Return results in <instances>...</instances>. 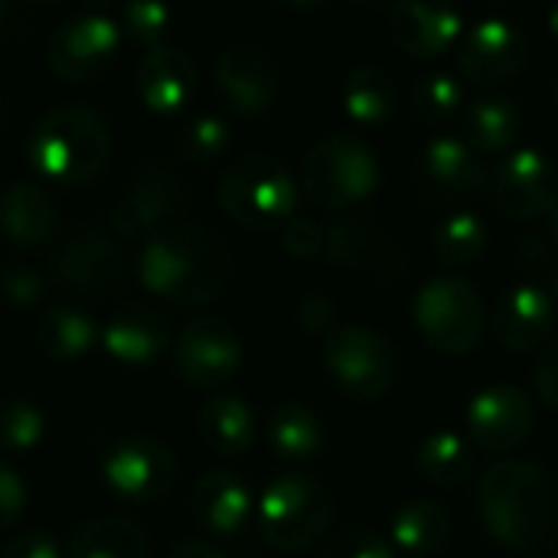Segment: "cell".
<instances>
[{
  "instance_id": "f907efd6",
  "label": "cell",
  "mask_w": 558,
  "mask_h": 558,
  "mask_svg": "<svg viewBox=\"0 0 558 558\" xmlns=\"http://www.w3.org/2000/svg\"><path fill=\"white\" fill-rule=\"evenodd\" d=\"M7 10H10V7H7V3H3V0H0V20H3V16H7Z\"/></svg>"
},
{
  "instance_id": "f35d334b",
  "label": "cell",
  "mask_w": 558,
  "mask_h": 558,
  "mask_svg": "<svg viewBox=\"0 0 558 558\" xmlns=\"http://www.w3.org/2000/svg\"><path fill=\"white\" fill-rule=\"evenodd\" d=\"M317 558H399V549L392 546V539L379 536L376 530L353 526L333 536Z\"/></svg>"
},
{
  "instance_id": "7a4b0ae2",
  "label": "cell",
  "mask_w": 558,
  "mask_h": 558,
  "mask_svg": "<svg viewBox=\"0 0 558 558\" xmlns=\"http://www.w3.org/2000/svg\"><path fill=\"white\" fill-rule=\"evenodd\" d=\"M477 510L497 543L510 549H536L556 526V481L543 464L526 458L494 461L481 477Z\"/></svg>"
},
{
  "instance_id": "60d3db41",
  "label": "cell",
  "mask_w": 558,
  "mask_h": 558,
  "mask_svg": "<svg viewBox=\"0 0 558 558\" xmlns=\"http://www.w3.org/2000/svg\"><path fill=\"white\" fill-rule=\"evenodd\" d=\"M0 294L16 307H33L46 298V278L36 268L16 265L0 275Z\"/></svg>"
},
{
  "instance_id": "d6986e66",
  "label": "cell",
  "mask_w": 558,
  "mask_h": 558,
  "mask_svg": "<svg viewBox=\"0 0 558 558\" xmlns=\"http://www.w3.org/2000/svg\"><path fill=\"white\" fill-rule=\"evenodd\" d=\"M558 307L549 294V288L536 281H517L513 288L504 291L497 314H494V330L504 340V347L517 353H530L543 347L556 327Z\"/></svg>"
},
{
  "instance_id": "8992f818",
  "label": "cell",
  "mask_w": 558,
  "mask_h": 558,
  "mask_svg": "<svg viewBox=\"0 0 558 558\" xmlns=\"http://www.w3.org/2000/svg\"><path fill=\"white\" fill-rule=\"evenodd\" d=\"M219 206L242 226L265 229L298 213V180L271 154L239 157L219 180Z\"/></svg>"
},
{
  "instance_id": "681fc988",
  "label": "cell",
  "mask_w": 558,
  "mask_h": 558,
  "mask_svg": "<svg viewBox=\"0 0 558 558\" xmlns=\"http://www.w3.org/2000/svg\"><path fill=\"white\" fill-rule=\"evenodd\" d=\"M549 294H553V301H556L558 307V265L553 268V278H549Z\"/></svg>"
},
{
  "instance_id": "ab89813d",
  "label": "cell",
  "mask_w": 558,
  "mask_h": 558,
  "mask_svg": "<svg viewBox=\"0 0 558 558\" xmlns=\"http://www.w3.org/2000/svg\"><path fill=\"white\" fill-rule=\"evenodd\" d=\"M121 16H124V26H121V29L131 33L134 39L147 43V49L160 43V36L167 33V26H170V20H173L170 7H163V3H157V0L128 3V7L121 10Z\"/></svg>"
},
{
  "instance_id": "7402d4cb",
  "label": "cell",
  "mask_w": 558,
  "mask_h": 558,
  "mask_svg": "<svg viewBox=\"0 0 558 558\" xmlns=\"http://www.w3.org/2000/svg\"><path fill=\"white\" fill-rule=\"evenodd\" d=\"M190 510H193L196 523L206 526L209 533L232 536L252 517V490L239 474L216 468V471H206L193 484Z\"/></svg>"
},
{
  "instance_id": "8d00e7d4",
  "label": "cell",
  "mask_w": 558,
  "mask_h": 558,
  "mask_svg": "<svg viewBox=\"0 0 558 558\" xmlns=\"http://www.w3.org/2000/svg\"><path fill=\"white\" fill-rule=\"evenodd\" d=\"M46 438V415L23 399H10L0 405V451L20 454L33 451Z\"/></svg>"
},
{
  "instance_id": "f546056e",
  "label": "cell",
  "mask_w": 558,
  "mask_h": 558,
  "mask_svg": "<svg viewBox=\"0 0 558 558\" xmlns=\"http://www.w3.org/2000/svg\"><path fill=\"white\" fill-rule=\"evenodd\" d=\"M95 340H98V327L78 307L56 304L36 320V343L56 363H72L85 356L95 347Z\"/></svg>"
},
{
  "instance_id": "4dcf8cb0",
  "label": "cell",
  "mask_w": 558,
  "mask_h": 558,
  "mask_svg": "<svg viewBox=\"0 0 558 558\" xmlns=\"http://www.w3.org/2000/svg\"><path fill=\"white\" fill-rule=\"evenodd\" d=\"M324 422L304 402H281L268 415V441L275 454L288 461H304L324 448Z\"/></svg>"
},
{
  "instance_id": "8fae6325",
  "label": "cell",
  "mask_w": 558,
  "mask_h": 558,
  "mask_svg": "<svg viewBox=\"0 0 558 558\" xmlns=\"http://www.w3.org/2000/svg\"><path fill=\"white\" fill-rule=\"evenodd\" d=\"M183 203L186 186L177 177V170L167 163H147L131 177L124 193L114 199L108 222L121 242L150 239L160 229H167V222L183 209Z\"/></svg>"
},
{
  "instance_id": "83f0119b",
  "label": "cell",
  "mask_w": 558,
  "mask_h": 558,
  "mask_svg": "<svg viewBox=\"0 0 558 558\" xmlns=\"http://www.w3.org/2000/svg\"><path fill=\"white\" fill-rule=\"evenodd\" d=\"M392 546L409 556H435L451 539V517L441 504L428 497L405 500L389 523Z\"/></svg>"
},
{
  "instance_id": "d4e9b609",
  "label": "cell",
  "mask_w": 558,
  "mask_h": 558,
  "mask_svg": "<svg viewBox=\"0 0 558 558\" xmlns=\"http://www.w3.org/2000/svg\"><path fill=\"white\" fill-rule=\"evenodd\" d=\"M0 232L23 248L46 245L56 235V203L36 183H10L0 193Z\"/></svg>"
},
{
  "instance_id": "d590c367",
  "label": "cell",
  "mask_w": 558,
  "mask_h": 558,
  "mask_svg": "<svg viewBox=\"0 0 558 558\" xmlns=\"http://www.w3.org/2000/svg\"><path fill=\"white\" fill-rule=\"evenodd\" d=\"M232 144V131L229 121L219 114H196L193 121L183 124L180 137H177V154L186 163H209L216 157H222Z\"/></svg>"
},
{
  "instance_id": "30bf717a",
  "label": "cell",
  "mask_w": 558,
  "mask_h": 558,
  "mask_svg": "<svg viewBox=\"0 0 558 558\" xmlns=\"http://www.w3.org/2000/svg\"><path fill=\"white\" fill-rule=\"evenodd\" d=\"M128 252L111 229L85 226L72 239H65L52 255L56 281L85 298H105L118 291L128 278Z\"/></svg>"
},
{
  "instance_id": "d6a6232c",
  "label": "cell",
  "mask_w": 558,
  "mask_h": 558,
  "mask_svg": "<svg viewBox=\"0 0 558 558\" xmlns=\"http://www.w3.org/2000/svg\"><path fill=\"white\" fill-rule=\"evenodd\" d=\"M392 105H396V82L383 65L363 62L350 69L343 82V108L356 124L386 121L392 114Z\"/></svg>"
},
{
  "instance_id": "b9f144b4",
  "label": "cell",
  "mask_w": 558,
  "mask_h": 558,
  "mask_svg": "<svg viewBox=\"0 0 558 558\" xmlns=\"http://www.w3.org/2000/svg\"><path fill=\"white\" fill-rule=\"evenodd\" d=\"M29 504V490L26 481L20 477V471L0 458V530H10L23 520Z\"/></svg>"
},
{
  "instance_id": "4fadbf2b",
  "label": "cell",
  "mask_w": 558,
  "mask_h": 558,
  "mask_svg": "<svg viewBox=\"0 0 558 558\" xmlns=\"http://www.w3.org/2000/svg\"><path fill=\"white\" fill-rule=\"evenodd\" d=\"M490 193L497 209H504L510 219L520 222L543 219L558 203L556 163L546 157V150L533 144L513 147L497 163L490 177Z\"/></svg>"
},
{
  "instance_id": "44dd1931",
  "label": "cell",
  "mask_w": 558,
  "mask_h": 558,
  "mask_svg": "<svg viewBox=\"0 0 558 558\" xmlns=\"http://www.w3.org/2000/svg\"><path fill=\"white\" fill-rule=\"evenodd\" d=\"M389 29L405 52L438 56L464 33V16L448 3L402 0L389 10Z\"/></svg>"
},
{
  "instance_id": "484cf974",
  "label": "cell",
  "mask_w": 558,
  "mask_h": 558,
  "mask_svg": "<svg viewBox=\"0 0 558 558\" xmlns=\"http://www.w3.org/2000/svg\"><path fill=\"white\" fill-rule=\"evenodd\" d=\"M461 128L474 150H507L523 128V108L507 92H484L464 105Z\"/></svg>"
},
{
  "instance_id": "74e56055",
  "label": "cell",
  "mask_w": 558,
  "mask_h": 558,
  "mask_svg": "<svg viewBox=\"0 0 558 558\" xmlns=\"http://www.w3.org/2000/svg\"><path fill=\"white\" fill-rule=\"evenodd\" d=\"M281 248L298 262H314L327 255V226L317 216L294 213L281 222Z\"/></svg>"
},
{
  "instance_id": "ba28073f",
  "label": "cell",
  "mask_w": 558,
  "mask_h": 558,
  "mask_svg": "<svg viewBox=\"0 0 558 558\" xmlns=\"http://www.w3.org/2000/svg\"><path fill=\"white\" fill-rule=\"evenodd\" d=\"M324 369L356 399H379L396 383V350L389 337L366 324H343L324 337Z\"/></svg>"
},
{
  "instance_id": "52a82bcc",
  "label": "cell",
  "mask_w": 558,
  "mask_h": 558,
  "mask_svg": "<svg viewBox=\"0 0 558 558\" xmlns=\"http://www.w3.org/2000/svg\"><path fill=\"white\" fill-rule=\"evenodd\" d=\"M330 520V494L304 474H281L258 497V530L278 553H301L314 546Z\"/></svg>"
},
{
  "instance_id": "836d02e7",
  "label": "cell",
  "mask_w": 558,
  "mask_h": 558,
  "mask_svg": "<svg viewBox=\"0 0 558 558\" xmlns=\"http://www.w3.org/2000/svg\"><path fill=\"white\" fill-rule=\"evenodd\" d=\"M487 248V222L474 209L448 213L435 229V255L448 268L474 265Z\"/></svg>"
},
{
  "instance_id": "816d5d0a",
  "label": "cell",
  "mask_w": 558,
  "mask_h": 558,
  "mask_svg": "<svg viewBox=\"0 0 558 558\" xmlns=\"http://www.w3.org/2000/svg\"><path fill=\"white\" fill-rule=\"evenodd\" d=\"M556 98H558V75H556Z\"/></svg>"
},
{
  "instance_id": "7dc6e473",
  "label": "cell",
  "mask_w": 558,
  "mask_h": 558,
  "mask_svg": "<svg viewBox=\"0 0 558 558\" xmlns=\"http://www.w3.org/2000/svg\"><path fill=\"white\" fill-rule=\"evenodd\" d=\"M546 26H549V33H553V36H558V3L546 10Z\"/></svg>"
},
{
  "instance_id": "277c9868",
  "label": "cell",
  "mask_w": 558,
  "mask_h": 558,
  "mask_svg": "<svg viewBox=\"0 0 558 558\" xmlns=\"http://www.w3.org/2000/svg\"><path fill=\"white\" fill-rule=\"evenodd\" d=\"M379 154L356 131H330L317 137L304 157V190L327 209L366 199L379 186Z\"/></svg>"
},
{
  "instance_id": "4316f807",
  "label": "cell",
  "mask_w": 558,
  "mask_h": 558,
  "mask_svg": "<svg viewBox=\"0 0 558 558\" xmlns=\"http://www.w3.org/2000/svg\"><path fill=\"white\" fill-rule=\"evenodd\" d=\"M199 435L216 454L239 458L252 451L255 445V435H258L255 412L245 399L232 392H216L199 409Z\"/></svg>"
},
{
  "instance_id": "e575fe53",
  "label": "cell",
  "mask_w": 558,
  "mask_h": 558,
  "mask_svg": "<svg viewBox=\"0 0 558 558\" xmlns=\"http://www.w3.org/2000/svg\"><path fill=\"white\" fill-rule=\"evenodd\" d=\"M409 98H412L415 114L428 121H441V118H451L464 105V85L448 69H428L412 82Z\"/></svg>"
},
{
  "instance_id": "ffe728a7",
  "label": "cell",
  "mask_w": 558,
  "mask_h": 558,
  "mask_svg": "<svg viewBox=\"0 0 558 558\" xmlns=\"http://www.w3.org/2000/svg\"><path fill=\"white\" fill-rule=\"evenodd\" d=\"M101 347L121 366L141 369L170 347V320L157 307L128 304L101 327Z\"/></svg>"
},
{
  "instance_id": "bcb514c9",
  "label": "cell",
  "mask_w": 558,
  "mask_h": 558,
  "mask_svg": "<svg viewBox=\"0 0 558 558\" xmlns=\"http://www.w3.org/2000/svg\"><path fill=\"white\" fill-rule=\"evenodd\" d=\"M163 558H226L213 543H203V539H183L177 543Z\"/></svg>"
},
{
  "instance_id": "ac0fdd59",
  "label": "cell",
  "mask_w": 558,
  "mask_h": 558,
  "mask_svg": "<svg viewBox=\"0 0 558 558\" xmlns=\"http://www.w3.org/2000/svg\"><path fill=\"white\" fill-rule=\"evenodd\" d=\"M134 85L141 101L157 111V114H173L190 105L199 85V69L193 56L183 46L173 43H157L150 46L137 69H134Z\"/></svg>"
},
{
  "instance_id": "603a6c76",
  "label": "cell",
  "mask_w": 558,
  "mask_h": 558,
  "mask_svg": "<svg viewBox=\"0 0 558 558\" xmlns=\"http://www.w3.org/2000/svg\"><path fill=\"white\" fill-rule=\"evenodd\" d=\"M422 170L425 180L441 193H477L490 186L487 167L477 157V150L461 134L451 131H438L425 141Z\"/></svg>"
},
{
  "instance_id": "ee69618b",
  "label": "cell",
  "mask_w": 558,
  "mask_h": 558,
  "mask_svg": "<svg viewBox=\"0 0 558 558\" xmlns=\"http://www.w3.org/2000/svg\"><path fill=\"white\" fill-rule=\"evenodd\" d=\"M0 558H59V543L43 530H26L3 546Z\"/></svg>"
},
{
  "instance_id": "e0dca14e",
  "label": "cell",
  "mask_w": 558,
  "mask_h": 558,
  "mask_svg": "<svg viewBox=\"0 0 558 558\" xmlns=\"http://www.w3.org/2000/svg\"><path fill=\"white\" fill-rule=\"evenodd\" d=\"M468 428L484 451H513L536 432V405L517 383H490L471 396Z\"/></svg>"
},
{
  "instance_id": "cb8c5ba5",
  "label": "cell",
  "mask_w": 558,
  "mask_h": 558,
  "mask_svg": "<svg viewBox=\"0 0 558 558\" xmlns=\"http://www.w3.org/2000/svg\"><path fill=\"white\" fill-rule=\"evenodd\" d=\"M327 258L350 271H376L389 262H399L386 229L360 213L340 216L327 226Z\"/></svg>"
},
{
  "instance_id": "9a60e30c",
  "label": "cell",
  "mask_w": 558,
  "mask_h": 558,
  "mask_svg": "<svg viewBox=\"0 0 558 558\" xmlns=\"http://www.w3.org/2000/svg\"><path fill=\"white\" fill-rule=\"evenodd\" d=\"M242 337L239 330L213 314L193 317L177 340V373L196 386V389H219L222 383H229L239 366H242Z\"/></svg>"
},
{
  "instance_id": "7bdbcfd3",
  "label": "cell",
  "mask_w": 558,
  "mask_h": 558,
  "mask_svg": "<svg viewBox=\"0 0 558 558\" xmlns=\"http://www.w3.org/2000/svg\"><path fill=\"white\" fill-rule=\"evenodd\" d=\"M294 317L307 333H330L333 320H337V304L324 291H307V294H301V301L294 307Z\"/></svg>"
},
{
  "instance_id": "f1b7e54d",
  "label": "cell",
  "mask_w": 558,
  "mask_h": 558,
  "mask_svg": "<svg viewBox=\"0 0 558 558\" xmlns=\"http://www.w3.org/2000/svg\"><path fill=\"white\" fill-rule=\"evenodd\" d=\"M69 558H147V536L128 517L88 520L72 533Z\"/></svg>"
},
{
  "instance_id": "5b68a950",
  "label": "cell",
  "mask_w": 558,
  "mask_h": 558,
  "mask_svg": "<svg viewBox=\"0 0 558 558\" xmlns=\"http://www.w3.org/2000/svg\"><path fill=\"white\" fill-rule=\"evenodd\" d=\"M412 320L435 350L468 353L484 340L487 304L468 275L441 271L418 284L412 298Z\"/></svg>"
},
{
  "instance_id": "9c48e42d",
  "label": "cell",
  "mask_w": 558,
  "mask_h": 558,
  "mask_svg": "<svg viewBox=\"0 0 558 558\" xmlns=\"http://www.w3.org/2000/svg\"><path fill=\"white\" fill-rule=\"evenodd\" d=\"M124 29L108 13H75L62 20L46 43V65L56 78L85 85L108 72L121 49Z\"/></svg>"
},
{
  "instance_id": "c3c4849f",
  "label": "cell",
  "mask_w": 558,
  "mask_h": 558,
  "mask_svg": "<svg viewBox=\"0 0 558 558\" xmlns=\"http://www.w3.org/2000/svg\"><path fill=\"white\" fill-rule=\"evenodd\" d=\"M546 219H549V232H553V239L558 242V203L549 209V216H546Z\"/></svg>"
},
{
  "instance_id": "3957f363",
  "label": "cell",
  "mask_w": 558,
  "mask_h": 558,
  "mask_svg": "<svg viewBox=\"0 0 558 558\" xmlns=\"http://www.w3.org/2000/svg\"><path fill=\"white\" fill-rule=\"evenodd\" d=\"M29 167L59 186H88L111 157V128L92 105H59L46 111L26 137Z\"/></svg>"
},
{
  "instance_id": "f6af8a7d",
  "label": "cell",
  "mask_w": 558,
  "mask_h": 558,
  "mask_svg": "<svg viewBox=\"0 0 558 558\" xmlns=\"http://www.w3.org/2000/svg\"><path fill=\"white\" fill-rule=\"evenodd\" d=\"M533 383H536L539 399L558 409V340L539 353L536 369H533Z\"/></svg>"
},
{
  "instance_id": "7c38bea8",
  "label": "cell",
  "mask_w": 558,
  "mask_h": 558,
  "mask_svg": "<svg viewBox=\"0 0 558 558\" xmlns=\"http://www.w3.org/2000/svg\"><path fill=\"white\" fill-rule=\"evenodd\" d=\"M101 481L128 504H157L177 481V461L163 441L150 435H128L105 451Z\"/></svg>"
},
{
  "instance_id": "6da1fadb",
  "label": "cell",
  "mask_w": 558,
  "mask_h": 558,
  "mask_svg": "<svg viewBox=\"0 0 558 558\" xmlns=\"http://www.w3.org/2000/svg\"><path fill=\"white\" fill-rule=\"evenodd\" d=\"M232 278L229 242L199 222H170L150 235L137 258V281L180 307L216 301Z\"/></svg>"
},
{
  "instance_id": "1f68e13d",
  "label": "cell",
  "mask_w": 558,
  "mask_h": 558,
  "mask_svg": "<svg viewBox=\"0 0 558 558\" xmlns=\"http://www.w3.org/2000/svg\"><path fill=\"white\" fill-rule=\"evenodd\" d=\"M422 474L441 487H458L474 474V448L454 428H435L422 438L415 454Z\"/></svg>"
},
{
  "instance_id": "2e32d148",
  "label": "cell",
  "mask_w": 558,
  "mask_h": 558,
  "mask_svg": "<svg viewBox=\"0 0 558 558\" xmlns=\"http://www.w3.org/2000/svg\"><path fill=\"white\" fill-rule=\"evenodd\" d=\"M530 59V39L510 16L490 13L474 20L458 43V69L477 85L513 78Z\"/></svg>"
},
{
  "instance_id": "5bb4252c",
  "label": "cell",
  "mask_w": 558,
  "mask_h": 558,
  "mask_svg": "<svg viewBox=\"0 0 558 558\" xmlns=\"http://www.w3.org/2000/svg\"><path fill=\"white\" fill-rule=\"evenodd\" d=\"M213 82L235 114H262L275 105L281 92L275 56L252 39H232L229 46H222L213 65Z\"/></svg>"
}]
</instances>
